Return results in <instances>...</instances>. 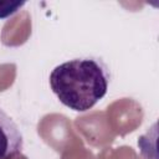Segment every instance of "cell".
I'll list each match as a JSON object with an SVG mask.
<instances>
[{
  "mask_svg": "<svg viewBox=\"0 0 159 159\" xmlns=\"http://www.w3.org/2000/svg\"><path fill=\"white\" fill-rule=\"evenodd\" d=\"M25 2L20 1H0V19H6L15 14Z\"/></svg>",
  "mask_w": 159,
  "mask_h": 159,
  "instance_id": "3957f363",
  "label": "cell"
},
{
  "mask_svg": "<svg viewBox=\"0 0 159 159\" xmlns=\"http://www.w3.org/2000/svg\"><path fill=\"white\" fill-rule=\"evenodd\" d=\"M22 147L24 140L19 127L0 108V159H9L21 153Z\"/></svg>",
  "mask_w": 159,
  "mask_h": 159,
  "instance_id": "7a4b0ae2",
  "label": "cell"
},
{
  "mask_svg": "<svg viewBox=\"0 0 159 159\" xmlns=\"http://www.w3.org/2000/svg\"><path fill=\"white\" fill-rule=\"evenodd\" d=\"M109 72L97 58H75L56 66L50 86L60 102L70 109L84 112L102 99L108 89Z\"/></svg>",
  "mask_w": 159,
  "mask_h": 159,
  "instance_id": "6da1fadb",
  "label": "cell"
},
{
  "mask_svg": "<svg viewBox=\"0 0 159 159\" xmlns=\"http://www.w3.org/2000/svg\"><path fill=\"white\" fill-rule=\"evenodd\" d=\"M9 159H29L25 154H22V153H19V154H16V155H14V157H11V158H9Z\"/></svg>",
  "mask_w": 159,
  "mask_h": 159,
  "instance_id": "277c9868",
  "label": "cell"
}]
</instances>
